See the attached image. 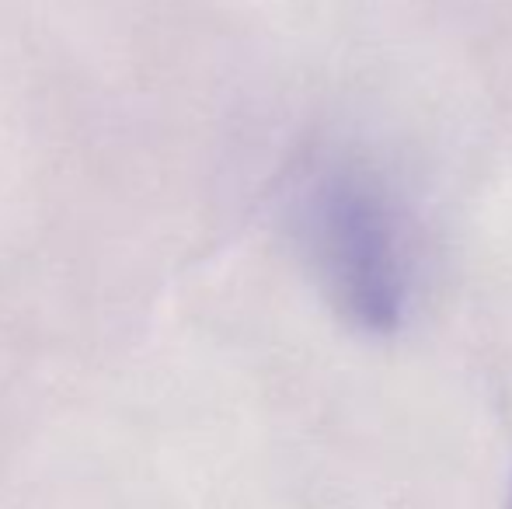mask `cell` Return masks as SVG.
<instances>
[{
	"label": "cell",
	"mask_w": 512,
	"mask_h": 509,
	"mask_svg": "<svg viewBox=\"0 0 512 509\" xmlns=\"http://www.w3.org/2000/svg\"><path fill=\"white\" fill-rule=\"evenodd\" d=\"M317 245L338 300L359 314L363 325L391 328L398 311V269L391 231L373 199L352 189L331 192L321 206Z\"/></svg>",
	"instance_id": "cell-1"
}]
</instances>
